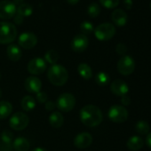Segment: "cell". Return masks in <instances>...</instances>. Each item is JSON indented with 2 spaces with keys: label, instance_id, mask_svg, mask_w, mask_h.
<instances>
[{
  "label": "cell",
  "instance_id": "1",
  "mask_svg": "<svg viewBox=\"0 0 151 151\" xmlns=\"http://www.w3.org/2000/svg\"><path fill=\"white\" fill-rule=\"evenodd\" d=\"M80 121L87 127H95L101 124L103 115L101 110L94 105H86L80 109Z\"/></svg>",
  "mask_w": 151,
  "mask_h": 151
},
{
  "label": "cell",
  "instance_id": "2",
  "mask_svg": "<svg viewBox=\"0 0 151 151\" xmlns=\"http://www.w3.org/2000/svg\"><path fill=\"white\" fill-rule=\"evenodd\" d=\"M47 78L52 85L55 86H62L68 79V73L66 68L56 63L48 68Z\"/></svg>",
  "mask_w": 151,
  "mask_h": 151
},
{
  "label": "cell",
  "instance_id": "3",
  "mask_svg": "<svg viewBox=\"0 0 151 151\" xmlns=\"http://www.w3.org/2000/svg\"><path fill=\"white\" fill-rule=\"evenodd\" d=\"M16 37L17 29L13 23L0 22V44H11L15 40Z\"/></svg>",
  "mask_w": 151,
  "mask_h": 151
},
{
  "label": "cell",
  "instance_id": "4",
  "mask_svg": "<svg viewBox=\"0 0 151 151\" xmlns=\"http://www.w3.org/2000/svg\"><path fill=\"white\" fill-rule=\"evenodd\" d=\"M116 34V28L113 24L105 22L101 23L94 29V35L100 41H108Z\"/></svg>",
  "mask_w": 151,
  "mask_h": 151
},
{
  "label": "cell",
  "instance_id": "5",
  "mask_svg": "<svg viewBox=\"0 0 151 151\" xmlns=\"http://www.w3.org/2000/svg\"><path fill=\"white\" fill-rule=\"evenodd\" d=\"M55 104L59 110L62 112H69L75 108L76 98L72 93H64L58 97Z\"/></svg>",
  "mask_w": 151,
  "mask_h": 151
},
{
  "label": "cell",
  "instance_id": "6",
  "mask_svg": "<svg viewBox=\"0 0 151 151\" xmlns=\"http://www.w3.org/2000/svg\"><path fill=\"white\" fill-rule=\"evenodd\" d=\"M29 123V117L27 114L23 112L14 113L9 120V125L12 129L15 131L24 130Z\"/></svg>",
  "mask_w": 151,
  "mask_h": 151
},
{
  "label": "cell",
  "instance_id": "7",
  "mask_svg": "<svg viewBox=\"0 0 151 151\" xmlns=\"http://www.w3.org/2000/svg\"><path fill=\"white\" fill-rule=\"evenodd\" d=\"M109 118L114 123H124L128 118V111L124 106L114 105L110 107L108 112Z\"/></svg>",
  "mask_w": 151,
  "mask_h": 151
},
{
  "label": "cell",
  "instance_id": "8",
  "mask_svg": "<svg viewBox=\"0 0 151 151\" xmlns=\"http://www.w3.org/2000/svg\"><path fill=\"white\" fill-rule=\"evenodd\" d=\"M116 68H117L118 72L121 75H123V76H129L135 69V61H134V60L131 56L124 55L117 61Z\"/></svg>",
  "mask_w": 151,
  "mask_h": 151
},
{
  "label": "cell",
  "instance_id": "9",
  "mask_svg": "<svg viewBox=\"0 0 151 151\" xmlns=\"http://www.w3.org/2000/svg\"><path fill=\"white\" fill-rule=\"evenodd\" d=\"M17 13V7L14 2L9 0L0 1V19L8 20L14 17Z\"/></svg>",
  "mask_w": 151,
  "mask_h": 151
},
{
  "label": "cell",
  "instance_id": "10",
  "mask_svg": "<svg viewBox=\"0 0 151 151\" xmlns=\"http://www.w3.org/2000/svg\"><path fill=\"white\" fill-rule=\"evenodd\" d=\"M47 68V63L45 60L41 58V57H37L32 59L29 63H28V71L35 76L41 75L43 74Z\"/></svg>",
  "mask_w": 151,
  "mask_h": 151
},
{
  "label": "cell",
  "instance_id": "11",
  "mask_svg": "<svg viewBox=\"0 0 151 151\" xmlns=\"http://www.w3.org/2000/svg\"><path fill=\"white\" fill-rule=\"evenodd\" d=\"M18 43L24 49H31L37 44V37L32 32H24L20 35Z\"/></svg>",
  "mask_w": 151,
  "mask_h": 151
},
{
  "label": "cell",
  "instance_id": "12",
  "mask_svg": "<svg viewBox=\"0 0 151 151\" xmlns=\"http://www.w3.org/2000/svg\"><path fill=\"white\" fill-rule=\"evenodd\" d=\"M88 37L83 34L77 35L71 41V48L76 52H82L86 51L88 47Z\"/></svg>",
  "mask_w": 151,
  "mask_h": 151
},
{
  "label": "cell",
  "instance_id": "13",
  "mask_svg": "<svg viewBox=\"0 0 151 151\" xmlns=\"http://www.w3.org/2000/svg\"><path fill=\"white\" fill-rule=\"evenodd\" d=\"M93 143V136L89 132H81L78 133L74 139V145L78 148L85 149L91 146Z\"/></svg>",
  "mask_w": 151,
  "mask_h": 151
},
{
  "label": "cell",
  "instance_id": "14",
  "mask_svg": "<svg viewBox=\"0 0 151 151\" xmlns=\"http://www.w3.org/2000/svg\"><path fill=\"white\" fill-rule=\"evenodd\" d=\"M110 91L116 96L122 97V96L127 95L129 92V87H128V85L124 81L121 79H116L110 85Z\"/></svg>",
  "mask_w": 151,
  "mask_h": 151
},
{
  "label": "cell",
  "instance_id": "15",
  "mask_svg": "<svg viewBox=\"0 0 151 151\" xmlns=\"http://www.w3.org/2000/svg\"><path fill=\"white\" fill-rule=\"evenodd\" d=\"M24 87L29 93L37 94L42 89V82L38 78L35 77V76H31V77L26 78L24 82Z\"/></svg>",
  "mask_w": 151,
  "mask_h": 151
},
{
  "label": "cell",
  "instance_id": "16",
  "mask_svg": "<svg viewBox=\"0 0 151 151\" xmlns=\"http://www.w3.org/2000/svg\"><path fill=\"white\" fill-rule=\"evenodd\" d=\"M111 19L113 22L115 23V25L118 27H123L126 24L128 16H127V14L124 10L116 9L111 14Z\"/></svg>",
  "mask_w": 151,
  "mask_h": 151
},
{
  "label": "cell",
  "instance_id": "17",
  "mask_svg": "<svg viewBox=\"0 0 151 151\" xmlns=\"http://www.w3.org/2000/svg\"><path fill=\"white\" fill-rule=\"evenodd\" d=\"M6 53H7L8 58L12 61H18L21 60L22 56V52L20 46L15 44H11L8 45L6 49Z\"/></svg>",
  "mask_w": 151,
  "mask_h": 151
},
{
  "label": "cell",
  "instance_id": "18",
  "mask_svg": "<svg viewBox=\"0 0 151 151\" xmlns=\"http://www.w3.org/2000/svg\"><path fill=\"white\" fill-rule=\"evenodd\" d=\"M126 146L132 151H138L140 148H142V147L144 146V141L141 139V137L134 135L128 139L126 142Z\"/></svg>",
  "mask_w": 151,
  "mask_h": 151
},
{
  "label": "cell",
  "instance_id": "19",
  "mask_svg": "<svg viewBox=\"0 0 151 151\" xmlns=\"http://www.w3.org/2000/svg\"><path fill=\"white\" fill-rule=\"evenodd\" d=\"M13 147L16 151H29L30 147L29 141L24 138V137H17L14 139L13 143Z\"/></svg>",
  "mask_w": 151,
  "mask_h": 151
},
{
  "label": "cell",
  "instance_id": "20",
  "mask_svg": "<svg viewBox=\"0 0 151 151\" xmlns=\"http://www.w3.org/2000/svg\"><path fill=\"white\" fill-rule=\"evenodd\" d=\"M64 117L60 112L55 111L49 116V124L53 128H60L63 125Z\"/></svg>",
  "mask_w": 151,
  "mask_h": 151
},
{
  "label": "cell",
  "instance_id": "21",
  "mask_svg": "<svg viewBox=\"0 0 151 151\" xmlns=\"http://www.w3.org/2000/svg\"><path fill=\"white\" fill-rule=\"evenodd\" d=\"M78 72L85 80H90L93 78V70L87 63H80L78 67Z\"/></svg>",
  "mask_w": 151,
  "mask_h": 151
},
{
  "label": "cell",
  "instance_id": "22",
  "mask_svg": "<svg viewBox=\"0 0 151 151\" xmlns=\"http://www.w3.org/2000/svg\"><path fill=\"white\" fill-rule=\"evenodd\" d=\"M13 112V105L7 101H0V119H6L11 116Z\"/></svg>",
  "mask_w": 151,
  "mask_h": 151
},
{
  "label": "cell",
  "instance_id": "23",
  "mask_svg": "<svg viewBox=\"0 0 151 151\" xmlns=\"http://www.w3.org/2000/svg\"><path fill=\"white\" fill-rule=\"evenodd\" d=\"M21 105H22V108L24 111H31L33 110L35 108H36V105H37V101L35 98H33L32 96L30 95H27L25 96L22 100V102H21Z\"/></svg>",
  "mask_w": 151,
  "mask_h": 151
},
{
  "label": "cell",
  "instance_id": "24",
  "mask_svg": "<svg viewBox=\"0 0 151 151\" xmlns=\"http://www.w3.org/2000/svg\"><path fill=\"white\" fill-rule=\"evenodd\" d=\"M109 81H110V78H109V74H107L104 71H101V72H99L95 76V82L100 86H108Z\"/></svg>",
  "mask_w": 151,
  "mask_h": 151
},
{
  "label": "cell",
  "instance_id": "25",
  "mask_svg": "<svg viewBox=\"0 0 151 151\" xmlns=\"http://www.w3.org/2000/svg\"><path fill=\"white\" fill-rule=\"evenodd\" d=\"M33 13V8L29 4H26L23 3L22 5L19 6V7L17 8V14L22 15V17H27L31 15Z\"/></svg>",
  "mask_w": 151,
  "mask_h": 151
},
{
  "label": "cell",
  "instance_id": "26",
  "mask_svg": "<svg viewBox=\"0 0 151 151\" xmlns=\"http://www.w3.org/2000/svg\"><path fill=\"white\" fill-rule=\"evenodd\" d=\"M46 63L49 64H56V62L59 60V53L55 51V50H49L45 52V59Z\"/></svg>",
  "mask_w": 151,
  "mask_h": 151
},
{
  "label": "cell",
  "instance_id": "27",
  "mask_svg": "<svg viewBox=\"0 0 151 151\" xmlns=\"http://www.w3.org/2000/svg\"><path fill=\"white\" fill-rule=\"evenodd\" d=\"M135 129H136V132L141 135H145L147 133H148L149 132V124L147 121H144V120H139L137 122L136 125H135Z\"/></svg>",
  "mask_w": 151,
  "mask_h": 151
},
{
  "label": "cell",
  "instance_id": "28",
  "mask_svg": "<svg viewBox=\"0 0 151 151\" xmlns=\"http://www.w3.org/2000/svg\"><path fill=\"white\" fill-rule=\"evenodd\" d=\"M0 139L6 145H11L14 141V133L10 130H4L1 132V136H0Z\"/></svg>",
  "mask_w": 151,
  "mask_h": 151
},
{
  "label": "cell",
  "instance_id": "29",
  "mask_svg": "<svg viewBox=\"0 0 151 151\" xmlns=\"http://www.w3.org/2000/svg\"><path fill=\"white\" fill-rule=\"evenodd\" d=\"M87 14L90 17L95 18L101 14V7L97 3H92L87 8Z\"/></svg>",
  "mask_w": 151,
  "mask_h": 151
},
{
  "label": "cell",
  "instance_id": "30",
  "mask_svg": "<svg viewBox=\"0 0 151 151\" xmlns=\"http://www.w3.org/2000/svg\"><path fill=\"white\" fill-rule=\"evenodd\" d=\"M80 30H81L83 35L87 36V35H90L91 33H93L94 31V28H93V25L92 22L86 21V22H83L81 23Z\"/></svg>",
  "mask_w": 151,
  "mask_h": 151
},
{
  "label": "cell",
  "instance_id": "31",
  "mask_svg": "<svg viewBox=\"0 0 151 151\" xmlns=\"http://www.w3.org/2000/svg\"><path fill=\"white\" fill-rule=\"evenodd\" d=\"M100 2L104 7L112 9V8L116 7L119 5L120 0H100Z\"/></svg>",
  "mask_w": 151,
  "mask_h": 151
},
{
  "label": "cell",
  "instance_id": "32",
  "mask_svg": "<svg viewBox=\"0 0 151 151\" xmlns=\"http://www.w3.org/2000/svg\"><path fill=\"white\" fill-rule=\"evenodd\" d=\"M36 100H37V102H39V103H41V104L45 103V102L47 101V100H48V95H47L46 93L41 92V91H40L39 93H37L36 94Z\"/></svg>",
  "mask_w": 151,
  "mask_h": 151
},
{
  "label": "cell",
  "instance_id": "33",
  "mask_svg": "<svg viewBox=\"0 0 151 151\" xmlns=\"http://www.w3.org/2000/svg\"><path fill=\"white\" fill-rule=\"evenodd\" d=\"M116 52L117 54L124 56L127 52V46L123 43H119L116 45Z\"/></svg>",
  "mask_w": 151,
  "mask_h": 151
},
{
  "label": "cell",
  "instance_id": "34",
  "mask_svg": "<svg viewBox=\"0 0 151 151\" xmlns=\"http://www.w3.org/2000/svg\"><path fill=\"white\" fill-rule=\"evenodd\" d=\"M45 109H46L47 111H52V110L56 108V104H55V102H53V101H47L45 102Z\"/></svg>",
  "mask_w": 151,
  "mask_h": 151
},
{
  "label": "cell",
  "instance_id": "35",
  "mask_svg": "<svg viewBox=\"0 0 151 151\" xmlns=\"http://www.w3.org/2000/svg\"><path fill=\"white\" fill-rule=\"evenodd\" d=\"M121 103L124 105V106H128L131 104V99L128 95H124V96H122L121 97Z\"/></svg>",
  "mask_w": 151,
  "mask_h": 151
},
{
  "label": "cell",
  "instance_id": "36",
  "mask_svg": "<svg viewBox=\"0 0 151 151\" xmlns=\"http://www.w3.org/2000/svg\"><path fill=\"white\" fill-rule=\"evenodd\" d=\"M17 14V13H16ZM14 22L16 23V24H18V25H20V24H22V22H23V17L22 16V15H20V14H15L14 15Z\"/></svg>",
  "mask_w": 151,
  "mask_h": 151
},
{
  "label": "cell",
  "instance_id": "37",
  "mask_svg": "<svg viewBox=\"0 0 151 151\" xmlns=\"http://www.w3.org/2000/svg\"><path fill=\"white\" fill-rule=\"evenodd\" d=\"M123 2L126 9L130 10L132 7V0H123Z\"/></svg>",
  "mask_w": 151,
  "mask_h": 151
},
{
  "label": "cell",
  "instance_id": "38",
  "mask_svg": "<svg viewBox=\"0 0 151 151\" xmlns=\"http://www.w3.org/2000/svg\"><path fill=\"white\" fill-rule=\"evenodd\" d=\"M146 142H147V145L151 148V132H149L146 138Z\"/></svg>",
  "mask_w": 151,
  "mask_h": 151
},
{
  "label": "cell",
  "instance_id": "39",
  "mask_svg": "<svg viewBox=\"0 0 151 151\" xmlns=\"http://www.w3.org/2000/svg\"><path fill=\"white\" fill-rule=\"evenodd\" d=\"M67 2L70 5H76L79 2V0H67Z\"/></svg>",
  "mask_w": 151,
  "mask_h": 151
},
{
  "label": "cell",
  "instance_id": "40",
  "mask_svg": "<svg viewBox=\"0 0 151 151\" xmlns=\"http://www.w3.org/2000/svg\"><path fill=\"white\" fill-rule=\"evenodd\" d=\"M24 3V0H14V4L16 6V5H18V6H20V5H22V4H23Z\"/></svg>",
  "mask_w": 151,
  "mask_h": 151
},
{
  "label": "cell",
  "instance_id": "41",
  "mask_svg": "<svg viewBox=\"0 0 151 151\" xmlns=\"http://www.w3.org/2000/svg\"><path fill=\"white\" fill-rule=\"evenodd\" d=\"M31 151H47L45 148H43V147H35L34 149H32Z\"/></svg>",
  "mask_w": 151,
  "mask_h": 151
},
{
  "label": "cell",
  "instance_id": "42",
  "mask_svg": "<svg viewBox=\"0 0 151 151\" xmlns=\"http://www.w3.org/2000/svg\"><path fill=\"white\" fill-rule=\"evenodd\" d=\"M1 96H2V91H1V89H0V98H1Z\"/></svg>",
  "mask_w": 151,
  "mask_h": 151
},
{
  "label": "cell",
  "instance_id": "43",
  "mask_svg": "<svg viewBox=\"0 0 151 151\" xmlns=\"http://www.w3.org/2000/svg\"><path fill=\"white\" fill-rule=\"evenodd\" d=\"M0 79H1V73H0Z\"/></svg>",
  "mask_w": 151,
  "mask_h": 151
},
{
  "label": "cell",
  "instance_id": "44",
  "mask_svg": "<svg viewBox=\"0 0 151 151\" xmlns=\"http://www.w3.org/2000/svg\"><path fill=\"white\" fill-rule=\"evenodd\" d=\"M150 9H151V3H150Z\"/></svg>",
  "mask_w": 151,
  "mask_h": 151
}]
</instances>
